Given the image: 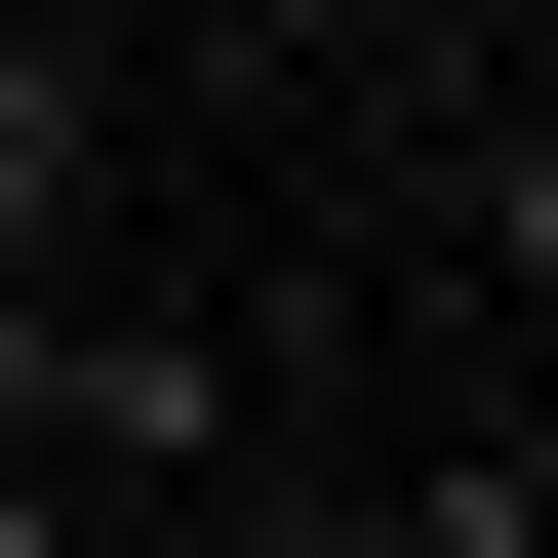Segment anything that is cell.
<instances>
[{"instance_id":"1","label":"cell","mask_w":558,"mask_h":558,"mask_svg":"<svg viewBox=\"0 0 558 558\" xmlns=\"http://www.w3.org/2000/svg\"><path fill=\"white\" fill-rule=\"evenodd\" d=\"M0 478H81V519H240L279 478V360L199 279H0Z\"/></svg>"},{"instance_id":"5","label":"cell","mask_w":558,"mask_h":558,"mask_svg":"<svg viewBox=\"0 0 558 558\" xmlns=\"http://www.w3.org/2000/svg\"><path fill=\"white\" fill-rule=\"evenodd\" d=\"M0 40H120V81H160V40H199V0H0Z\"/></svg>"},{"instance_id":"4","label":"cell","mask_w":558,"mask_h":558,"mask_svg":"<svg viewBox=\"0 0 558 558\" xmlns=\"http://www.w3.org/2000/svg\"><path fill=\"white\" fill-rule=\"evenodd\" d=\"M240 40H360V81H519V0H240Z\"/></svg>"},{"instance_id":"6","label":"cell","mask_w":558,"mask_h":558,"mask_svg":"<svg viewBox=\"0 0 558 558\" xmlns=\"http://www.w3.org/2000/svg\"><path fill=\"white\" fill-rule=\"evenodd\" d=\"M0 558H160V519H81V478H0Z\"/></svg>"},{"instance_id":"2","label":"cell","mask_w":558,"mask_h":558,"mask_svg":"<svg viewBox=\"0 0 558 558\" xmlns=\"http://www.w3.org/2000/svg\"><path fill=\"white\" fill-rule=\"evenodd\" d=\"M120 199H160V81L120 40H0V279H81Z\"/></svg>"},{"instance_id":"3","label":"cell","mask_w":558,"mask_h":558,"mask_svg":"<svg viewBox=\"0 0 558 558\" xmlns=\"http://www.w3.org/2000/svg\"><path fill=\"white\" fill-rule=\"evenodd\" d=\"M360 558H558V439H519V399H478V439H439V478H399V519H360Z\"/></svg>"}]
</instances>
